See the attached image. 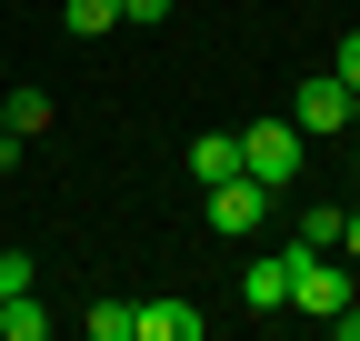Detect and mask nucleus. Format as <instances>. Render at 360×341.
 Instances as JSON below:
<instances>
[{
	"instance_id": "f8f14e48",
	"label": "nucleus",
	"mask_w": 360,
	"mask_h": 341,
	"mask_svg": "<svg viewBox=\"0 0 360 341\" xmlns=\"http://www.w3.org/2000/svg\"><path fill=\"white\" fill-rule=\"evenodd\" d=\"M60 20H70L80 40H101V30H120V0H60Z\"/></svg>"
},
{
	"instance_id": "f03ea898",
	"label": "nucleus",
	"mask_w": 360,
	"mask_h": 341,
	"mask_svg": "<svg viewBox=\"0 0 360 341\" xmlns=\"http://www.w3.org/2000/svg\"><path fill=\"white\" fill-rule=\"evenodd\" d=\"M240 170L260 191H290L300 181V120H250L240 131Z\"/></svg>"
},
{
	"instance_id": "2eb2a0df",
	"label": "nucleus",
	"mask_w": 360,
	"mask_h": 341,
	"mask_svg": "<svg viewBox=\"0 0 360 341\" xmlns=\"http://www.w3.org/2000/svg\"><path fill=\"white\" fill-rule=\"evenodd\" d=\"M120 20H141V30H160V20H170V0H120Z\"/></svg>"
},
{
	"instance_id": "dca6fc26",
	"label": "nucleus",
	"mask_w": 360,
	"mask_h": 341,
	"mask_svg": "<svg viewBox=\"0 0 360 341\" xmlns=\"http://www.w3.org/2000/svg\"><path fill=\"white\" fill-rule=\"evenodd\" d=\"M340 251H350V261H360V211H340Z\"/></svg>"
},
{
	"instance_id": "423d86ee",
	"label": "nucleus",
	"mask_w": 360,
	"mask_h": 341,
	"mask_svg": "<svg viewBox=\"0 0 360 341\" xmlns=\"http://www.w3.org/2000/svg\"><path fill=\"white\" fill-rule=\"evenodd\" d=\"M210 331V311H191V302H141V341H200Z\"/></svg>"
},
{
	"instance_id": "9b49d317",
	"label": "nucleus",
	"mask_w": 360,
	"mask_h": 341,
	"mask_svg": "<svg viewBox=\"0 0 360 341\" xmlns=\"http://www.w3.org/2000/svg\"><path fill=\"white\" fill-rule=\"evenodd\" d=\"M90 341H141V302H90Z\"/></svg>"
},
{
	"instance_id": "ddd939ff",
	"label": "nucleus",
	"mask_w": 360,
	"mask_h": 341,
	"mask_svg": "<svg viewBox=\"0 0 360 341\" xmlns=\"http://www.w3.org/2000/svg\"><path fill=\"white\" fill-rule=\"evenodd\" d=\"M40 271H30V251H0V302H11V291H30Z\"/></svg>"
},
{
	"instance_id": "6e6552de",
	"label": "nucleus",
	"mask_w": 360,
	"mask_h": 341,
	"mask_svg": "<svg viewBox=\"0 0 360 341\" xmlns=\"http://www.w3.org/2000/svg\"><path fill=\"white\" fill-rule=\"evenodd\" d=\"M240 302L250 311H290V261H250L240 271Z\"/></svg>"
},
{
	"instance_id": "20e7f679",
	"label": "nucleus",
	"mask_w": 360,
	"mask_h": 341,
	"mask_svg": "<svg viewBox=\"0 0 360 341\" xmlns=\"http://www.w3.org/2000/svg\"><path fill=\"white\" fill-rule=\"evenodd\" d=\"M350 101H360V91H350L340 70H310V80H300V111H290V120H300L310 141H330V131H350Z\"/></svg>"
},
{
	"instance_id": "1a4fd4ad",
	"label": "nucleus",
	"mask_w": 360,
	"mask_h": 341,
	"mask_svg": "<svg viewBox=\"0 0 360 341\" xmlns=\"http://www.w3.org/2000/svg\"><path fill=\"white\" fill-rule=\"evenodd\" d=\"M0 341H51V311H40V291H11V302H0Z\"/></svg>"
},
{
	"instance_id": "0eeeda50",
	"label": "nucleus",
	"mask_w": 360,
	"mask_h": 341,
	"mask_svg": "<svg viewBox=\"0 0 360 341\" xmlns=\"http://www.w3.org/2000/svg\"><path fill=\"white\" fill-rule=\"evenodd\" d=\"M0 131L40 141V131H51V91H30V80H20V91H0Z\"/></svg>"
},
{
	"instance_id": "7ed1b4c3",
	"label": "nucleus",
	"mask_w": 360,
	"mask_h": 341,
	"mask_svg": "<svg viewBox=\"0 0 360 341\" xmlns=\"http://www.w3.org/2000/svg\"><path fill=\"white\" fill-rule=\"evenodd\" d=\"M200 201H210V231H231V241H240V231H260L270 211H281V191H260L250 170H231V181H210Z\"/></svg>"
},
{
	"instance_id": "f257e3e1",
	"label": "nucleus",
	"mask_w": 360,
	"mask_h": 341,
	"mask_svg": "<svg viewBox=\"0 0 360 341\" xmlns=\"http://www.w3.org/2000/svg\"><path fill=\"white\" fill-rule=\"evenodd\" d=\"M281 261H290V311L330 321L350 302V251H281Z\"/></svg>"
},
{
	"instance_id": "4468645a",
	"label": "nucleus",
	"mask_w": 360,
	"mask_h": 341,
	"mask_svg": "<svg viewBox=\"0 0 360 341\" xmlns=\"http://www.w3.org/2000/svg\"><path fill=\"white\" fill-rule=\"evenodd\" d=\"M330 70L350 80V91H360V30H340V51H330Z\"/></svg>"
},
{
	"instance_id": "9d476101",
	"label": "nucleus",
	"mask_w": 360,
	"mask_h": 341,
	"mask_svg": "<svg viewBox=\"0 0 360 341\" xmlns=\"http://www.w3.org/2000/svg\"><path fill=\"white\" fill-rule=\"evenodd\" d=\"M290 251H340V211L330 201H300V241Z\"/></svg>"
},
{
	"instance_id": "39448f33",
	"label": "nucleus",
	"mask_w": 360,
	"mask_h": 341,
	"mask_svg": "<svg viewBox=\"0 0 360 341\" xmlns=\"http://www.w3.org/2000/svg\"><path fill=\"white\" fill-rule=\"evenodd\" d=\"M180 161H191V181H200V191H210V181H231V170H240V131H200Z\"/></svg>"
}]
</instances>
